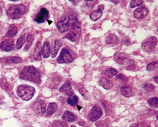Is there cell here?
Segmentation results:
<instances>
[{
	"label": "cell",
	"instance_id": "6da1fadb",
	"mask_svg": "<svg viewBox=\"0 0 158 127\" xmlns=\"http://www.w3.org/2000/svg\"><path fill=\"white\" fill-rule=\"evenodd\" d=\"M20 78L23 80L29 81L35 83H39L40 82V72L36 68L32 66H25L20 74Z\"/></svg>",
	"mask_w": 158,
	"mask_h": 127
},
{
	"label": "cell",
	"instance_id": "7a4b0ae2",
	"mask_svg": "<svg viewBox=\"0 0 158 127\" xmlns=\"http://www.w3.org/2000/svg\"><path fill=\"white\" fill-rule=\"evenodd\" d=\"M16 93L23 100L28 101L35 93V89L28 85H21L16 90Z\"/></svg>",
	"mask_w": 158,
	"mask_h": 127
},
{
	"label": "cell",
	"instance_id": "3957f363",
	"mask_svg": "<svg viewBox=\"0 0 158 127\" xmlns=\"http://www.w3.org/2000/svg\"><path fill=\"white\" fill-rule=\"evenodd\" d=\"M26 11V6L23 4H17L9 7L7 11V14L12 19H19L23 16Z\"/></svg>",
	"mask_w": 158,
	"mask_h": 127
},
{
	"label": "cell",
	"instance_id": "277c9868",
	"mask_svg": "<svg viewBox=\"0 0 158 127\" xmlns=\"http://www.w3.org/2000/svg\"><path fill=\"white\" fill-rule=\"evenodd\" d=\"M74 59V54L67 47H64L61 49V53L56 59L59 64H68L72 62Z\"/></svg>",
	"mask_w": 158,
	"mask_h": 127
},
{
	"label": "cell",
	"instance_id": "5b68a950",
	"mask_svg": "<svg viewBox=\"0 0 158 127\" xmlns=\"http://www.w3.org/2000/svg\"><path fill=\"white\" fill-rule=\"evenodd\" d=\"M102 110L100 106L94 105L92 108H91L90 112L88 113V119L90 121H97L99 119L102 117Z\"/></svg>",
	"mask_w": 158,
	"mask_h": 127
},
{
	"label": "cell",
	"instance_id": "8992f818",
	"mask_svg": "<svg viewBox=\"0 0 158 127\" xmlns=\"http://www.w3.org/2000/svg\"><path fill=\"white\" fill-rule=\"evenodd\" d=\"M157 40L156 37H150L142 44V49L146 52H151L157 45Z\"/></svg>",
	"mask_w": 158,
	"mask_h": 127
},
{
	"label": "cell",
	"instance_id": "52a82bcc",
	"mask_svg": "<svg viewBox=\"0 0 158 127\" xmlns=\"http://www.w3.org/2000/svg\"><path fill=\"white\" fill-rule=\"evenodd\" d=\"M114 60L117 62V63L122 64L123 66H132L134 65V61L131 59L127 58L125 55H123L122 53H116L114 56Z\"/></svg>",
	"mask_w": 158,
	"mask_h": 127
},
{
	"label": "cell",
	"instance_id": "ba28073f",
	"mask_svg": "<svg viewBox=\"0 0 158 127\" xmlns=\"http://www.w3.org/2000/svg\"><path fill=\"white\" fill-rule=\"evenodd\" d=\"M81 36V28L79 26H73V30L66 36V38H67L71 42H75L78 41Z\"/></svg>",
	"mask_w": 158,
	"mask_h": 127
},
{
	"label": "cell",
	"instance_id": "9c48e42d",
	"mask_svg": "<svg viewBox=\"0 0 158 127\" xmlns=\"http://www.w3.org/2000/svg\"><path fill=\"white\" fill-rule=\"evenodd\" d=\"M46 103L44 101H38L33 104V110L38 115H44L46 112Z\"/></svg>",
	"mask_w": 158,
	"mask_h": 127
},
{
	"label": "cell",
	"instance_id": "30bf717a",
	"mask_svg": "<svg viewBox=\"0 0 158 127\" xmlns=\"http://www.w3.org/2000/svg\"><path fill=\"white\" fill-rule=\"evenodd\" d=\"M49 17V11L45 8H42L37 16L35 19V21L38 23H44Z\"/></svg>",
	"mask_w": 158,
	"mask_h": 127
},
{
	"label": "cell",
	"instance_id": "8fae6325",
	"mask_svg": "<svg viewBox=\"0 0 158 127\" xmlns=\"http://www.w3.org/2000/svg\"><path fill=\"white\" fill-rule=\"evenodd\" d=\"M14 40L11 39L6 40L3 41L0 44V48H1L2 50L6 51V52H10L13 50L14 49Z\"/></svg>",
	"mask_w": 158,
	"mask_h": 127
},
{
	"label": "cell",
	"instance_id": "7c38bea8",
	"mask_svg": "<svg viewBox=\"0 0 158 127\" xmlns=\"http://www.w3.org/2000/svg\"><path fill=\"white\" fill-rule=\"evenodd\" d=\"M148 13V10L145 6L138 7L133 11V16L136 19H143L147 16Z\"/></svg>",
	"mask_w": 158,
	"mask_h": 127
},
{
	"label": "cell",
	"instance_id": "4fadbf2b",
	"mask_svg": "<svg viewBox=\"0 0 158 127\" xmlns=\"http://www.w3.org/2000/svg\"><path fill=\"white\" fill-rule=\"evenodd\" d=\"M59 91H60L61 93L65 94L69 97L73 95V91L69 82H66V83H64L62 86L59 88Z\"/></svg>",
	"mask_w": 158,
	"mask_h": 127
},
{
	"label": "cell",
	"instance_id": "5bb4252c",
	"mask_svg": "<svg viewBox=\"0 0 158 127\" xmlns=\"http://www.w3.org/2000/svg\"><path fill=\"white\" fill-rule=\"evenodd\" d=\"M69 21L67 18H64L57 23V28L61 33H64L69 28Z\"/></svg>",
	"mask_w": 158,
	"mask_h": 127
},
{
	"label": "cell",
	"instance_id": "9a60e30c",
	"mask_svg": "<svg viewBox=\"0 0 158 127\" xmlns=\"http://www.w3.org/2000/svg\"><path fill=\"white\" fill-rule=\"evenodd\" d=\"M61 46H62V42H61L60 40H56L54 41L51 50V55L52 58H54L56 56V54H57L59 49L61 48Z\"/></svg>",
	"mask_w": 158,
	"mask_h": 127
},
{
	"label": "cell",
	"instance_id": "2e32d148",
	"mask_svg": "<svg viewBox=\"0 0 158 127\" xmlns=\"http://www.w3.org/2000/svg\"><path fill=\"white\" fill-rule=\"evenodd\" d=\"M98 83L100 86H102L103 88H105L106 90H110L112 88L113 86L112 82L110 80H109L108 78H105V77H102V78H101L100 80H99Z\"/></svg>",
	"mask_w": 158,
	"mask_h": 127
},
{
	"label": "cell",
	"instance_id": "e0dca14e",
	"mask_svg": "<svg viewBox=\"0 0 158 127\" xmlns=\"http://www.w3.org/2000/svg\"><path fill=\"white\" fill-rule=\"evenodd\" d=\"M62 119L66 121H69V122H73L76 121V116L73 113L69 111H65L62 114Z\"/></svg>",
	"mask_w": 158,
	"mask_h": 127
},
{
	"label": "cell",
	"instance_id": "ac0fdd59",
	"mask_svg": "<svg viewBox=\"0 0 158 127\" xmlns=\"http://www.w3.org/2000/svg\"><path fill=\"white\" fill-rule=\"evenodd\" d=\"M50 52L51 49L49 43L48 42H45L42 47V54H43L44 58H48L50 55Z\"/></svg>",
	"mask_w": 158,
	"mask_h": 127
},
{
	"label": "cell",
	"instance_id": "d6986e66",
	"mask_svg": "<svg viewBox=\"0 0 158 127\" xmlns=\"http://www.w3.org/2000/svg\"><path fill=\"white\" fill-rule=\"evenodd\" d=\"M56 109H57V104L54 103H49L48 108V110H47V116H52V114L56 112Z\"/></svg>",
	"mask_w": 158,
	"mask_h": 127
},
{
	"label": "cell",
	"instance_id": "ffe728a7",
	"mask_svg": "<svg viewBox=\"0 0 158 127\" xmlns=\"http://www.w3.org/2000/svg\"><path fill=\"white\" fill-rule=\"evenodd\" d=\"M41 57V48H40V42H38L36 44L35 48L34 49L33 52V58L35 60H40Z\"/></svg>",
	"mask_w": 158,
	"mask_h": 127
},
{
	"label": "cell",
	"instance_id": "44dd1931",
	"mask_svg": "<svg viewBox=\"0 0 158 127\" xmlns=\"http://www.w3.org/2000/svg\"><path fill=\"white\" fill-rule=\"evenodd\" d=\"M4 61L7 64H18L22 61L21 58L17 57H8L5 58Z\"/></svg>",
	"mask_w": 158,
	"mask_h": 127
},
{
	"label": "cell",
	"instance_id": "7402d4cb",
	"mask_svg": "<svg viewBox=\"0 0 158 127\" xmlns=\"http://www.w3.org/2000/svg\"><path fill=\"white\" fill-rule=\"evenodd\" d=\"M17 33H18V28H17L16 26H14V25H11V26H9L8 32H7L6 33V36L8 37H10V38H11V37L16 36Z\"/></svg>",
	"mask_w": 158,
	"mask_h": 127
},
{
	"label": "cell",
	"instance_id": "603a6c76",
	"mask_svg": "<svg viewBox=\"0 0 158 127\" xmlns=\"http://www.w3.org/2000/svg\"><path fill=\"white\" fill-rule=\"evenodd\" d=\"M102 16V12L100 11H94L92 13L90 14V18L91 20H93V21H96L100 19Z\"/></svg>",
	"mask_w": 158,
	"mask_h": 127
},
{
	"label": "cell",
	"instance_id": "cb8c5ba5",
	"mask_svg": "<svg viewBox=\"0 0 158 127\" xmlns=\"http://www.w3.org/2000/svg\"><path fill=\"white\" fill-rule=\"evenodd\" d=\"M121 93L124 97H130L132 95V90L129 86H123L121 88Z\"/></svg>",
	"mask_w": 158,
	"mask_h": 127
},
{
	"label": "cell",
	"instance_id": "d4e9b609",
	"mask_svg": "<svg viewBox=\"0 0 158 127\" xmlns=\"http://www.w3.org/2000/svg\"><path fill=\"white\" fill-rule=\"evenodd\" d=\"M95 126L97 127H110L111 123L110 120L105 119V120L98 121L95 123Z\"/></svg>",
	"mask_w": 158,
	"mask_h": 127
},
{
	"label": "cell",
	"instance_id": "484cf974",
	"mask_svg": "<svg viewBox=\"0 0 158 127\" xmlns=\"http://www.w3.org/2000/svg\"><path fill=\"white\" fill-rule=\"evenodd\" d=\"M118 42V39L114 34H110L107 39V44H117Z\"/></svg>",
	"mask_w": 158,
	"mask_h": 127
},
{
	"label": "cell",
	"instance_id": "4316f807",
	"mask_svg": "<svg viewBox=\"0 0 158 127\" xmlns=\"http://www.w3.org/2000/svg\"><path fill=\"white\" fill-rule=\"evenodd\" d=\"M78 91H79V93H81V95L83 97L84 99H87V100H88V99H90V94H89L88 91H87V89H86L85 88H84V87H81V88L78 89Z\"/></svg>",
	"mask_w": 158,
	"mask_h": 127
},
{
	"label": "cell",
	"instance_id": "83f0119b",
	"mask_svg": "<svg viewBox=\"0 0 158 127\" xmlns=\"http://www.w3.org/2000/svg\"><path fill=\"white\" fill-rule=\"evenodd\" d=\"M68 103L69 104H70L71 106H75L76 105V104H78V96L76 95H71L69 97V98H68Z\"/></svg>",
	"mask_w": 158,
	"mask_h": 127
},
{
	"label": "cell",
	"instance_id": "f1b7e54d",
	"mask_svg": "<svg viewBox=\"0 0 158 127\" xmlns=\"http://www.w3.org/2000/svg\"><path fill=\"white\" fill-rule=\"evenodd\" d=\"M117 73L118 71L116 70L115 69H113V68H108L107 69H105V74L109 77L114 76L117 75Z\"/></svg>",
	"mask_w": 158,
	"mask_h": 127
},
{
	"label": "cell",
	"instance_id": "f546056e",
	"mask_svg": "<svg viewBox=\"0 0 158 127\" xmlns=\"http://www.w3.org/2000/svg\"><path fill=\"white\" fill-rule=\"evenodd\" d=\"M148 103L150 104V107H152V108H157L158 107V98H157V97L150 98L148 100Z\"/></svg>",
	"mask_w": 158,
	"mask_h": 127
},
{
	"label": "cell",
	"instance_id": "4dcf8cb0",
	"mask_svg": "<svg viewBox=\"0 0 158 127\" xmlns=\"http://www.w3.org/2000/svg\"><path fill=\"white\" fill-rule=\"evenodd\" d=\"M25 43V36L23 35V36H21L19 38V39L17 40L16 42V48L17 49H20Z\"/></svg>",
	"mask_w": 158,
	"mask_h": 127
},
{
	"label": "cell",
	"instance_id": "1f68e13d",
	"mask_svg": "<svg viewBox=\"0 0 158 127\" xmlns=\"http://www.w3.org/2000/svg\"><path fill=\"white\" fill-rule=\"evenodd\" d=\"M52 127H69L68 124L61 121H55L52 124Z\"/></svg>",
	"mask_w": 158,
	"mask_h": 127
},
{
	"label": "cell",
	"instance_id": "d6a6232c",
	"mask_svg": "<svg viewBox=\"0 0 158 127\" xmlns=\"http://www.w3.org/2000/svg\"><path fill=\"white\" fill-rule=\"evenodd\" d=\"M143 3V1L142 0H132L130 2V7L131 8H134L135 6H140Z\"/></svg>",
	"mask_w": 158,
	"mask_h": 127
},
{
	"label": "cell",
	"instance_id": "836d02e7",
	"mask_svg": "<svg viewBox=\"0 0 158 127\" xmlns=\"http://www.w3.org/2000/svg\"><path fill=\"white\" fill-rule=\"evenodd\" d=\"M157 64H158L157 61H155L153 62H151V63H150L147 66V70L148 71H152V70H154V69H157Z\"/></svg>",
	"mask_w": 158,
	"mask_h": 127
},
{
	"label": "cell",
	"instance_id": "e575fe53",
	"mask_svg": "<svg viewBox=\"0 0 158 127\" xmlns=\"http://www.w3.org/2000/svg\"><path fill=\"white\" fill-rule=\"evenodd\" d=\"M144 88L146 90V91H152V90L155 89V86H153L152 84H150V83H145L144 85Z\"/></svg>",
	"mask_w": 158,
	"mask_h": 127
},
{
	"label": "cell",
	"instance_id": "d590c367",
	"mask_svg": "<svg viewBox=\"0 0 158 127\" xmlns=\"http://www.w3.org/2000/svg\"><path fill=\"white\" fill-rule=\"evenodd\" d=\"M130 127H150V126L146 124L137 123V124H133Z\"/></svg>",
	"mask_w": 158,
	"mask_h": 127
},
{
	"label": "cell",
	"instance_id": "8d00e7d4",
	"mask_svg": "<svg viewBox=\"0 0 158 127\" xmlns=\"http://www.w3.org/2000/svg\"><path fill=\"white\" fill-rule=\"evenodd\" d=\"M26 40L28 43L31 44L32 42L33 41V36L32 34H28V36H27V38H26Z\"/></svg>",
	"mask_w": 158,
	"mask_h": 127
},
{
	"label": "cell",
	"instance_id": "74e56055",
	"mask_svg": "<svg viewBox=\"0 0 158 127\" xmlns=\"http://www.w3.org/2000/svg\"><path fill=\"white\" fill-rule=\"evenodd\" d=\"M96 3H97V1H86V5L88 7H93Z\"/></svg>",
	"mask_w": 158,
	"mask_h": 127
},
{
	"label": "cell",
	"instance_id": "f35d334b",
	"mask_svg": "<svg viewBox=\"0 0 158 127\" xmlns=\"http://www.w3.org/2000/svg\"><path fill=\"white\" fill-rule=\"evenodd\" d=\"M117 78L118 79H120V80H122L123 81H128V78H127V76L125 75H123V74H118Z\"/></svg>",
	"mask_w": 158,
	"mask_h": 127
},
{
	"label": "cell",
	"instance_id": "ab89813d",
	"mask_svg": "<svg viewBox=\"0 0 158 127\" xmlns=\"http://www.w3.org/2000/svg\"><path fill=\"white\" fill-rule=\"evenodd\" d=\"M104 8H105V6H104L103 4H101V5H99L98 9V11H102V10L104 9Z\"/></svg>",
	"mask_w": 158,
	"mask_h": 127
},
{
	"label": "cell",
	"instance_id": "60d3db41",
	"mask_svg": "<svg viewBox=\"0 0 158 127\" xmlns=\"http://www.w3.org/2000/svg\"><path fill=\"white\" fill-rule=\"evenodd\" d=\"M157 78H158V76H155V77H154V80H155V83H158Z\"/></svg>",
	"mask_w": 158,
	"mask_h": 127
},
{
	"label": "cell",
	"instance_id": "b9f144b4",
	"mask_svg": "<svg viewBox=\"0 0 158 127\" xmlns=\"http://www.w3.org/2000/svg\"><path fill=\"white\" fill-rule=\"evenodd\" d=\"M112 2H114V4H118V1H112Z\"/></svg>",
	"mask_w": 158,
	"mask_h": 127
},
{
	"label": "cell",
	"instance_id": "7bdbcfd3",
	"mask_svg": "<svg viewBox=\"0 0 158 127\" xmlns=\"http://www.w3.org/2000/svg\"><path fill=\"white\" fill-rule=\"evenodd\" d=\"M2 14V9L0 8V16H1Z\"/></svg>",
	"mask_w": 158,
	"mask_h": 127
},
{
	"label": "cell",
	"instance_id": "ee69618b",
	"mask_svg": "<svg viewBox=\"0 0 158 127\" xmlns=\"http://www.w3.org/2000/svg\"><path fill=\"white\" fill-rule=\"evenodd\" d=\"M71 127H76V126H73V125H72V126H71Z\"/></svg>",
	"mask_w": 158,
	"mask_h": 127
}]
</instances>
